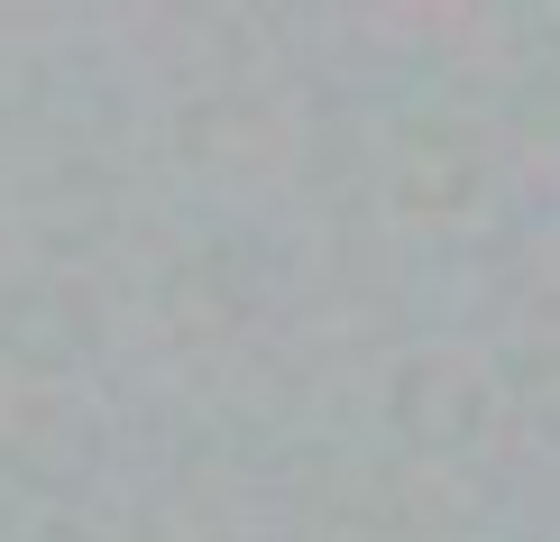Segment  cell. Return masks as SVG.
I'll return each mask as SVG.
<instances>
[{
  "mask_svg": "<svg viewBox=\"0 0 560 542\" xmlns=\"http://www.w3.org/2000/svg\"><path fill=\"white\" fill-rule=\"evenodd\" d=\"M386 194L413 221H469L478 194H487V148L469 129H413L386 166Z\"/></svg>",
  "mask_w": 560,
  "mask_h": 542,
  "instance_id": "cell-3",
  "label": "cell"
},
{
  "mask_svg": "<svg viewBox=\"0 0 560 542\" xmlns=\"http://www.w3.org/2000/svg\"><path fill=\"white\" fill-rule=\"evenodd\" d=\"M92 460H102V423H92L74 395H37V405L10 423V469H19L28 487H46V497L83 487Z\"/></svg>",
  "mask_w": 560,
  "mask_h": 542,
  "instance_id": "cell-4",
  "label": "cell"
},
{
  "mask_svg": "<svg viewBox=\"0 0 560 542\" xmlns=\"http://www.w3.org/2000/svg\"><path fill=\"white\" fill-rule=\"evenodd\" d=\"M377 414H386V433L405 441V451L459 460L487 433V414H497V377H487V359L459 349V341H413V349H395V368L377 387Z\"/></svg>",
  "mask_w": 560,
  "mask_h": 542,
  "instance_id": "cell-1",
  "label": "cell"
},
{
  "mask_svg": "<svg viewBox=\"0 0 560 542\" xmlns=\"http://www.w3.org/2000/svg\"><path fill=\"white\" fill-rule=\"evenodd\" d=\"M102 341H110V322L83 276H19V286H0V359L10 368L74 377L102 359Z\"/></svg>",
  "mask_w": 560,
  "mask_h": 542,
  "instance_id": "cell-2",
  "label": "cell"
}]
</instances>
